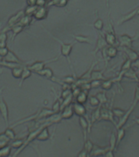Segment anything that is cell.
Listing matches in <instances>:
<instances>
[{"label": "cell", "mask_w": 139, "mask_h": 157, "mask_svg": "<svg viewBox=\"0 0 139 157\" xmlns=\"http://www.w3.org/2000/svg\"><path fill=\"white\" fill-rule=\"evenodd\" d=\"M55 114L54 111L51 109H49V108H41L38 111H37L35 114L34 115H31L28 116L26 118H24V119H22L21 120H19L18 122L15 123L14 124L11 125L9 127L11 128H15L18 126L19 124H24L25 122H31V121H38V120H43V119H46V118L49 117V116H51V115H53Z\"/></svg>", "instance_id": "obj_1"}, {"label": "cell", "mask_w": 139, "mask_h": 157, "mask_svg": "<svg viewBox=\"0 0 139 157\" xmlns=\"http://www.w3.org/2000/svg\"><path fill=\"white\" fill-rule=\"evenodd\" d=\"M48 34L51 37V38H52V39H54L56 42H58L59 44V45H60L61 55L64 56V57L67 59V61H68V65H69L70 68L72 69V71H73V75L76 76L75 72H74V70H73V65H72V61H71V60H70L71 52H72V50H73V46H74L75 43H73V44H65V43H63V41H61L60 39H58L57 37L52 35V34H51L50 32H48Z\"/></svg>", "instance_id": "obj_2"}, {"label": "cell", "mask_w": 139, "mask_h": 157, "mask_svg": "<svg viewBox=\"0 0 139 157\" xmlns=\"http://www.w3.org/2000/svg\"><path fill=\"white\" fill-rule=\"evenodd\" d=\"M59 58V56H56L55 57H54V58H51L50 60H46V61H37L34 62L31 65H29V66H27L29 67L30 70L32 71V72H34V73H36L37 71H39L44 69L46 67V66L47 64L51 63V62H55V61H58Z\"/></svg>", "instance_id": "obj_3"}, {"label": "cell", "mask_w": 139, "mask_h": 157, "mask_svg": "<svg viewBox=\"0 0 139 157\" xmlns=\"http://www.w3.org/2000/svg\"><path fill=\"white\" fill-rule=\"evenodd\" d=\"M0 115L4 120L5 125L9 127V110L7 102L2 98V94L0 96Z\"/></svg>", "instance_id": "obj_4"}, {"label": "cell", "mask_w": 139, "mask_h": 157, "mask_svg": "<svg viewBox=\"0 0 139 157\" xmlns=\"http://www.w3.org/2000/svg\"><path fill=\"white\" fill-rule=\"evenodd\" d=\"M138 35L136 38H132V37L127 35V34H122L119 35L118 38V46L122 48H131L133 47V42L136 39H137Z\"/></svg>", "instance_id": "obj_5"}, {"label": "cell", "mask_w": 139, "mask_h": 157, "mask_svg": "<svg viewBox=\"0 0 139 157\" xmlns=\"http://www.w3.org/2000/svg\"><path fill=\"white\" fill-rule=\"evenodd\" d=\"M24 10L19 11V12H16V14L12 16V17H10L9 19H8V21H7L6 27H5L4 29H2V31H4V30H6L7 29L10 28V27H12L13 26V25H15L18 24V23L20 22V19H21L22 17H24Z\"/></svg>", "instance_id": "obj_6"}, {"label": "cell", "mask_w": 139, "mask_h": 157, "mask_svg": "<svg viewBox=\"0 0 139 157\" xmlns=\"http://www.w3.org/2000/svg\"><path fill=\"white\" fill-rule=\"evenodd\" d=\"M79 124H80V128L82 129L84 140L86 141L88 137V134L90 132V120H88L86 117H84V116H79Z\"/></svg>", "instance_id": "obj_7"}, {"label": "cell", "mask_w": 139, "mask_h": 157, "mask_svg": "<svg viewBox=\"0 0 139 157\" xmlns=\"http://www.w3.org/2000/svg\"><path fill=\"white\" fill-rule=\"evenodd\" d=\"M102 53L103 57H104V60L106 61V65H107V58L112 59L117 55V48L115 46L108 45L104 49H102Z\"/></svg>", "instance_id": "obj_8"}, {"label": "cell", "mask_w": 139, "mask_h": 157, "mask_svg": "<svg viewBox=\"0 0 139 157\" xmlns=\"http://www.w3.org/2000/svg\"><path fill=\"white\" fill-rule=\"evenodd\" d=\"M107 46H108V44H107V41H106V39H105L104 36L101 34H98V37L97 39V43H96V46H95V49L94 50V52H93L94 56H96V54H97L98 52L102 51V49H104Z\"/></svg>", "instance_id": "obj_9"}, {"label": "cell", "mask_w": 139, "mask_h": 157, "mask_svg": "<svg viewBox=\"0 0 139 157\" xmlns=\"http://www.w3.org/2000/svg\"><path fill=\"white\" fill-rule=\"evenodd\" d=\"M2 60L5 61H7V62H12V63H16V64H21V65H24V66H27V64L25 62H24L23 61H21L20 59L16 56V54L14 52L9 50L8 53L6 56H4Z\"/></svg>", "instance_id": "obj_10"}, {"label": "cell", "mask_w": 139, "mask_h": 157, "mask_svg": "<svg viewBox=\"0 0 139 157\" xmlns=\"http://www.w3.org/2000/svg\"><path fill=\"white\" fill-rule=\"evenodd\" d=\"M135 106H136V105H134V104H132V105L130 106V108H129V110H127L126 112H125V114H124V115H123L122 117L119 118V122L117 123L116 126V129H118V128H122V127H124V124H126L127 120H128V119H129V116H130V115H131L132 111L134 110Z\"/></svg>", "instance_id": "obj_11"}, {"label": "cell", "mask_w": 139, "mask_h": 157, "mask_svg": "<svg viewBox=\"0 0 139 157\" xmlns=\"http://www.w3.org/2000/svg\"><path fill=\"white\" fill-rule=\"evenodd\" d=\"M48 16V9L46 7H37L34 15V18L37 21L45 20Z\"/></svg>", "instance_id": "obj_12"}, {"label": "cell", "mask_w": 139, "mask_h": 157, "mask_svg": "<svg viewBox=\"0 0 139 157\" xmlns=\"http://www.w3.org/2000/svg\"><path fill=\"white\" fill-rule=\"evenodd\" d=\"M73 108L74 114H76L77 116H84V117H86L87 110H86V108L85 107L84 104L76 102L73 105Z\"/></svg>", "instance_id": "obj_13"}, {"label": "cell", "mask_w": 139, "mask_h": 157, "mask_svg": "<svg viewBox=\"0 0 139 157\" xmlns=\"http://www.w3.org/2000/svg\"><path fill=\"white\" fill-rule=\"evenodd\" d=\"M109 150V146L106 147H99L94 145V148H93L92 151L90 153V157H97L101 156V155H104L106 154V152Z\"/></svg>", "instance_id": "obj_14"}, {"label": "cell", "mask_w": 139, "mask_h": 157, "mask_svg": "<svg viewBox=\"0 0 139 157\" xmlns=\"http://www.w3.org/2000/svg\"><path fill=\"white\" fill-rule=\"evenodd\" d=\"M60 115L63 120H69V119H71L73 116V115H74L73 105L71 104V105L63 108L60 110Z\"/></svg>", "instance_id": "obj_15"}, {"label": "cell", "mask_w": 139, "mask_h": 157, "mask_svg": "<svg viewBox=\"0 0 139 157\" xmlns=\"http://www.w3.org/2000/svg\"><path fill=\"white\" fill-rule=\"evenodd\" d=\"M24 28L22 26V25H19V24H17V25H13V26L10 27V28L7 29L3 32L12 31V38H11V40H12V42H14L15 39H16V37L17 35L20 34V33H21V32L24 30Z\"/></svg>", "instance_id": "obj_16"}, {"label": "cell", "mask_w": 139, "mask_h": 157, "mask_svg": "<svg viewBox=\"0 0 139 157\" xmlns=\"http://www.w3.org/2000/svg\"><path fill=\"white\" fill-rule=\"evenodd\" d=\"M104 38L108 45L115 47L118 46V40L115 35L114 32H106Z\"/></svg>", "instance_id": "obj_17"}, {"label": "cell", "mask_w": 139, "mask_h": 157, "mask_svg": "<svg viewBox=\"0 0 139 157\" xmlns=\"http://www.w3.org/2000/svg\"><path fill=\"white\" fill-rule=\"evenodd\" d=\"M35 74L40 76H42V77H45V78H46L47 79H50V80H51L54 78L53 71L51 68H49V67H45V68L41 70V71H37Z\"/></svg>", "instance_id": "obj_18"}, {"label": "cell", "mask_w": 139, "mask_h": 157, "mask_svg": "<svg viewBox=\"0 0 139 157\" xmlns=\"http://www.w3.org/2000/svg\"><path fill=\"white\" fill-rule=\"evenodd\" d=\"M51 138V134L49 132L48 127H44L41 130V132H39L37 136L36 140L37 141H41V142H44V141H47Z\"/></svg>", "instance_id": "obj_19"}, {"label": "cell", "mask_w": 139, "mask_h": 157, "mask_svg": "<svg viewBox=\"0 0 139 157\" xmlns=\"http://www.w3.org/2000/svg\"><path fill=\"white\" fill-rule=\"evenodd\" d=\"M105 69L102 71H92L91 75H90V80H106L107 79L104 75H103V72H104Z\"/></svg>", "instance_id": "obj_20"}, {"label": "cell", "mask_w": 139, "mask_h": 157, "mask_svg": "<svg viewBox=\"0 0 139 157\" xmlns=\"http://www.w3.org/2000/svg\"><path fill=\"white\" fill-rule=\"evenodd\" d=\"M123 50L125 52V53L127 54V56L132 62L137 61L139 59V54L137 52L134 51L131 48H123Z\"/></svg>", "instance_id": "obj_21"}, {"label": "cell", "mask_w": 139, "mask_h": 157, "mask_svg": "<svg viewBox=\"0 0 139 157\" xmlns=\"http://www.w3.org/2000/svg\"><path fill=\"white\" fill-rule=\"evenodd\" d=\"M73 38L75 39V41L80 43V44H91L93 43L92 39L90 37L85 36V35H80V34H73Z\"/></svg>", "instance_id": "obj_22"}, {"label": "cell", "mask_w": 139, "mask_h": 157, "mask_svg": "<svg viewBox=\"0 0 139 157\" xmlns=\"http://www.w3.org/2000/svg\"><path fill=\"white\" fill-rule=\"evenodd\" d=\"M100 109H101V105L97 106V109L93 111L90 120V129H91V126H92L93 124H94V123L96 122V121H98V120H100Z\"/></svg>", "instance_id": "obj_23"}, {"label": "cell", "mask_w": 139, "mask_h": 157, "mask_svg": "<svg viewBox=\"0 0 139 157\" xmlns=\"http://www.w3.org/2000/svg\"><path fill=\"white\" fill-rule=\"evenodd\" d=\"M75 98L77 102L80 103V104H85L88 100V91L81 90Z\"/></svg>", "instance_id": "obj_24"}, {"label": "cell", "mask_w": 139, "mask_h": 157, "mask_svg": "<svg viewBox=\"0 0 139 157\" xmlns=\"http://www.w3.org/2000/svg\"><path fill=\"white\" fill-rule=\"evenodd\" d=\"M32 71L28 67V66H24V69H23V72H22V75H21V77H20V87H21L23 83H24V81L27 78H29L30 76L32 75Z\"/></svg>", "instance_id": "obj_25"}, {"label": "cell", "mask_w": 139, "mask_h": 157, "mask_svg": "<svg viewBox=\"0 0 139 157\" xmlns=\"http://www.w3.org/2000/svg\"><path fill=\"white\" fill-rule=\"evenodd\" d=\"M137 15V8L134 11H133V12H129V13H128L127 15H125V16H124V17H122L120 19H119V21H118V23H117V25H122L124 24V22L128 21H129V20L133 19L135 16Z\"/></svg>", "instance_id": "obj_26"}, {"label": "cell", "mask_w": 139, "mask_h": 157, "mask_svg": "<svg viewBox=\"0 0 139 157\" xmlns=\"http://www.w3.org/2000/svg\"><path fill=\"white\" fill-rule=\"evenodd\" d=\"M115 83L114 78H107L106 80H102L101 82V88L105 91L110 90L113 86V83Z\"/></svg>", "instance_id": "obj_27"}, {"label": "cell", "mask_w": 139, "mask_h": 157, "mask_svg": "<svg viewBox=\"0 0 139 157\" xmlns=\"http://www.w3.org/2000/svg\"><path fill=\"white\" fill-rule=\"evenodd\" d=\"M24 66H16V67H14V68L11 69L12 76H13L15 78H20L22 72H23V69H24Z\"/></svg>", "instance_id": "obj_28"}, {"label": "cell", "mask_w": 139, "mask_h": 157, "mask_svg": "<svg viewBox=\"0 0 139 157\" xmlns=\"http://www.w3.org/2000/svg\"><path fill=\"white\" fill-rule=\"evenodd\" d=\"M95 97L98 98V100L99 101L100 105H106L108 101L107 98V93L105 92V90L100 92V93H98Z\"/></svg>", "instance_id": "obj_29"}, {"label": "cell", "mask_w": 139, "mask_h": 157, "mask_svg": "<svg viewBox=\"0 0 139 157\" xmlns=\"http://www.w3.org/2000/svg\"><path fill=\"white\" fill-rule=\"evenodd\" d=\"M33 17H29V16H26V15H24V17H22L20 22L18 23L19 25H22V26L25 28V27H28L30 25V24L32 23V21H33Z\"/></svg>", "instance_id": "obj_30"}, {"label": "cell", "mask_w": 139, "mask_h": 157, "mask_svg": "<svg viewBox=\"0 0 139 157\" xmlns=\"http://www.w3.org/2000/svg\"><path fill=\"white\" fill-rule=\"evenodd\" d=\"M12 152V147L9 144L0 148V157H10Z\"/></svg>", "instance_id": "obj_31"}, {"label": "cell", "mask_w": 139, "mask_h": 157, "mask_svg": "<svg viewBox=\"0 0 139 157\" xmlns=\"http://www.w3.org/2000/svg\"><path fill=\"white\" fill-rule=\"evenodd\" d=\"M116 133V148L119 147V143L121 142L123 138L124 137V135H125V128L124 127L120 128H118Z\"/></svg>", "instance_id": "obj_32"}, {"label": "cell", "mask_w": 139, "mask_h": 157, "mask_svg": "<svg viewBox=\"0 0 139 157\" xmlns=\"http://www.w3.org/2000/svg\"><path fill=\"white\" fill-rule=\"evenodd\" d=\"M62 99H60V98H57L55 102L53 103L52 105V107H51V110H53L54 113H59L60 112L61 110V104H62Z\"/></svg>", "instance_id": "obj_33"}, {"label": "cell", "mask_w": 139, "mask_h": 157, "mask_svg": "<svg viewBox=\"0 0 139 157\" xmlns=\"http://www.w3.org/2000/svg\"><path fill=\"white\" fill-rule=\"evenodd\" d=\"M24 139H16V138H15L14 140H12V142L9 145L13 149L18 150L19 148H20L22 147V145L24 144Z\"/></svg>", "instance_id": "obj_34"}, {"label": "cell", "mask_w": 139, "mask_h": 157, "mask_svg": "<svg viewBox=\"0 0 139 157\" xmlns=\"http://www.w3.org/2000/svg\"><path fill=\"white\" fill-rule=\"evenodd\" d=\"M109 149L111 151H115L116 149V135L114 132H112L111 137H110Z\"/></svg>", "instance_id": "obj_35"}, {"label": "cell", "mask_w": 139, "mask_h": 157, "mask_svg": "<svg viewBox=\"0 0 139 157\" xmlns=\"http://www.w3.org/2000/svg\"><path fill=\"white\" fill-rule=\"evenodd\" d=\"M37 8V6L35 5V6H27L25 10L24 11V15L26 16H29V17H34V13L36 12Z\"/></svg>", "instance_id": "obj_36"}, {"label": "cell", "mask_w": 139, "mask_h": 157, "mask_svg": "<svg viewBox=\"0 0 139 157\" xmlns=\"http://www.w3.org/2000/svg\"><path fill=\"white\" fill-rule=\"evenodd\" d=\"M124 77H127V78H133V79H135L136 81H138L139 79L137 78V75L136 72L133 70L132 68H130L129 71H127L124 75Z\"/></svg>", "instance_id": "obj_37"}, {"label": "cell", "mask_w": 139, "mask_h": 157, "mask_svg": "<svg viewBox=\"0 0 139 157\" xmlns=\"http://www.w3.org/2000/svg\"><path fill=\"white\" fill-rule=\"evenodd\" d=\"M94 143H93L90 140L87 139L86 141H85V144H84V148L83 149L85 150V151H86V152H87L88 154L90 155V153L91 151H92L93 148H94Z\"/></svg>", "instance_id": "obj_38"}, {"label": "cell", "mask_w": 139, "mask_h": 157, "mask_svg": "<svg viewBox=\"0 0 139 157\" xmlns=\"http://www.w3.org/2000/svg\"><path fill=\"white\" fill-rule=\"evenodd\" d=\"M77 78H75V76H66V77H64V78H61V81L63 82V83H67V84H68V85H71V87H72V85H73V83H75V81Z\"/></svg>", "instance_id": "obj_39"}, {"label": "cell", "mask_w": 139, "mask_h": 157, "mask_svg": "<svg viewBox=\"0 0 139 157\" xmlns=\"http://www.w3.org/2000/svg\"><path fill=\"white\" fill-rule=\"evenodd\" d=\"M4 132L7 134V137L11 139V141H12V140H14L15 138H16V133H15V131L14 129H13V128H7V129L5 130Z\"/></svg>", "instance_id": "obj_40"}, {"label": "cell", "mask_w": 139, "mask_h": 157, "mask_svg": "<svg viewBox=\"0 0 139 157\" xmlns=\"http://www.w3.org/2000/svg\"><path fill=\"white\" fill-rule=\"evenodd\" d=\"M94 26L97 30L98 31H101L103 29V26H104V25H103V21H102V19H100V18H97V20L95 21L94 23Z\"/></svg>", "instance_id": "obj_41"}, {"label": "cell", "mask_w": 139, "mask_h": 157, "mask_svg": "<svg viewBox=\"0 0 139 157\" xmlns=\"http://www.w3.org/2000/svg\"><path fill=\"white\" fill-rule=\"evenodd\" d=\"M72 94H73V89H72V88H65V89H63V91H62V93H61L60 95V98L63 100V99L68 98V96L72 95Z\"/></svg>", "instance_id": "obj_42"}, {"label": "cell", "mask_w": 139, "mask_h": 157, "mask_svg": "<svg viewBox=\"0 0 139 157\" xmlns=\"http://www.w3.org/2000/svg\"><path fill=\"white\" fill-rule=\"evenodd\" d=\"M112 112H113L114 116H116L117 118H120L125 114L126 111H124V110H121L119 108H114V109H112Z\"/></svg>", "instance_id": "obj_43"}, {"label": "cell", "mask_w": 139, "mask_h": 157, "mask_svg": "<svg viewBox=\"0 0 139 157\" xmlns=\"http://www.w3.org/2000/svg\"><path fill=\"white\" fill-rule=\"evenodd\" d=\"M89 102L92 106H98L100 105L99 101L98 100V98L95 96H91L89 98Z\"/></svg>", "instance_id": "obj_44"}, {"label": "cell", "mask_w": 139, "mask_h": 157, "mask_svg": "<svg viewBox=\"0 0 139 157\" xmlns=\"http://www.w3.org/2000/svg\"><path fill=\"white\" fill-rule=\"evenodd\" d=\"M138 102H139V85L137 86L136 89H135V93H134V102H133V104L137 105Z\"/></svg>", "instance_id": "obj_45"}, {"label": "cell", "mask_w": 139, "mask_h": 157, "mask_svg": "<svg viewBox=\"0 0 139 157\" xmlns=\"http://www.w3.org/2000/svg\"><path fill=\"white\" fill-rule=\"evenodd\" d=\"M0 141H1V142H6L7 144H9V142H11V139L7 137V134H6L5 132H2V133H0Z\"/></svg>", "instance_id": "obj_46"}, {"label": "cell", "mask_w": 139, "mask_h": 157, "mask_svg": "<svg viewBox=\"0 0 139 157\" xmlns=\"http://www.w3.org/2000/svg\"><path fill=\"white\" fill-rule=\"evenodd\" d=\"M10 49L7 48V46L3 47V48H0V56L3 58L4 56H6L8 53V52H9Z\"/></svg>", "instance_id": "obj_47"}, {"label": "cell", "mask_w": 139, "mask_h": 157, "mask_svg": "<svg viewBox=\"0 0 139 157\" xmlns=\"http://www.w3.org/2000/svg\"><path fill=\"white\" fill-rule=\"evenodd\" d=\"M101 80H90V87L91 88H97L101 86Z\"/></svg>", "instance_id": "obj_48"}, {"label": "cell", "mask_w": 139, "mask_h": 157, "mask_svg": "<svg viewBox=\"0 0 139 157\" xmlns=\"http://www.w3.org/2000/svg\"><path fill=\"white\" fill-rule=\"evenodd\" d=\"M1 42H7V32H0V43Z\"/></svg>", "instance_id": "obj_49"}, {"label": "cell", "mask_w": 139, "mask_h": 157, "mask_svg": "<svg viewBox=\"0 0 139 157\" xmlns=\"http://www.w3.org/2000/svg\"><path fill=\"white\" fill-rule=\"evenodd\" d=\"M47 2L48 1H46V0H37L36 5L37 7H46Z\"/></svg>", "instance_id": "obj_50"}, {"label": "cell", "mask_w": 139, "mask_h": 157, "mask_svg": "<svg viewBox=\"0 0 139 157\" xmlns=\"http://www.w3.org/2000/svg\"><path fill=\"white\" fill-rule=\"evenodd\" d=\"M104 157H115L114 155V151H111V150H108L107 152H106V154L103 155Z\"/></svg>", "instance_id": "obj_51"}, {"label": "cell", "mask_w": 139, "mask_h": 157, "mask_svg": "<svg viewBox=\"0 0 139 157\" xmlns=\"http://www.w3.org/2000/svg\"><path fill=\"white\" fill-rule=\"evenodd\" d=\"M88 155L89 154L86 152V151H85V150L83 149L82 151H80L79 152L77 157H87Z\"/></svg>", "instance_id": "obj_52"}, {"label": "cell", "mask_w": 139, "mask_h": 157, "mask_svg": "<svg viewBox=\"0 0 139 157\" xmlns=\"http://www.w3.org/2000/svg\"><path fill=\"white\" fill-rule=\"evenodd\" d=\"M37 0H26L27 6H35Z\"/></svg>", "instance_id": "obj_53"}, {"label": "cell", "mask_w": 139, "mask_h": 157, "mask_svg": "<svg viewBox=\"0 0 139 157\" xmlns=\"http://www.w3.org/2000/svg\"><path fill=\"white\" fill-rule=\"evenodd\" d=\"M6 145H7V143H6V142H1V141H0V148H2V147H5Z\"/></svg>", "instance_id": "obj_54"}, {"label": "cell", "mask_w": 139, "mask_h": 157, "mask_svg": "<svg viewBox=\"0 0 139 157\" xmlns=\"http://www.w3.org/2000/svg\"><path fill=\"white\" fill-rule=\"evenodd\" d=\"M134 122L136 123L137 124L139 125V118H136V119H134Z\"/></svg>", "instance_id": "obj_55"}, {"label": "cell", "mask_w": 139, "mask_h": 157, "mask_svg": "<svg viewBox=\"0 0 139 157\" xmlns=\"http://www.w3.org/2000/svg\"><path fill=\"white\" fill-rule=\"evenodd\" d=\"M3 88H2L1 89H0V96H1V94H2V89H3Z\"/></svg>", "instance_id": "obj_56"}, {"label": "cell", "mask_w": 139, "mask_h": 157, "mask_svg": "<svg viewBox=\"0 0 139 157\" xmlns=\"http://www.w3.org/2000/svg\"><path fill=\"white\" fill-rule=\"evenodd\" d=\"M87 157H90V155H88V156H87Z\"/></svg>", "instance_id": "obj_57"}, {"label": "cell", "mask_w": 139, "mask_h": 157, "mask_svg": "<svg viewBox=\"0 0 139 157\" xmlns=\"http://www.w3.org/2000/svg\"><path fill=\"white\" fill-rule=\"evenodd\" d=\"M46 1H49V0H46Z\"/></svg>", "instance_id": "obj_58"}, {"label": "cell", "mask_w": 139, "mask_h": 157, "mask_svg": "<svg viewBox=\"0 0 139 157\" xmlns=\"http://www.w3.org/2000/svg\"><path fill=\"white\" fill-rule=\"evenodd\" d=\"M10 157H12V156H10Z\"/></svg>", "instance_id": "obj_59"}]
</instances>
